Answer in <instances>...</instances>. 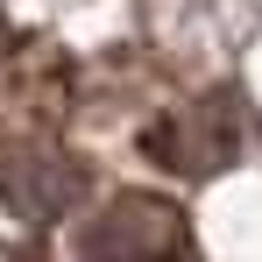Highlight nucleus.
Instances as JSON below:
<instances>
[{
	"label": "nucleus",
	"instance_id": "1",
	"mask_svg": "<svg viewBox=\"0 0 262 262\" xmlns=\"http://www.w3.org/2000/svg\"><path fill=\"white\" fill-rule=\"evenodd\" d=\"M78 262H191V227L170 199L128 191L85 227Z\"/></svg>",
	"mask_w": 262,
	"mask_h": 262
}]
</instances>
